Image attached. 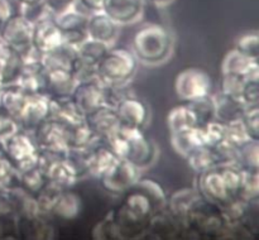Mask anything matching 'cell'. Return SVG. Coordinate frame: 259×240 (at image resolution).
I'll return each instance as SVG.
<instances>
[{
    "label": "cell",
    "instance_id": "1",
    "mask_svg": "<svg viewBox=\"0 0 259 240\" xmlns=\"http://www.w3.org/2000/svg\"><path fill=\"white\" fill-rule=\"evenodd\" d=\"M105 141L119 158L126 159L138 169H146L156 163L158 147L143 129L120 125Z\"/></svg>",
    "mask_w": 259,
    "mask_h": 240
},
{
    "label": "cell",
    "instance_id": "2",
    "mask_svg": "<svg viewBox=\"0 0 259 240\" xmlns=\"http://www.w3.org/2000/svg\"><path fill=\"white\" fill-rule=\"evenodd\" d=\"M172 50V33L161 24L143 25L132 39V52L143 65L156 66L166 62L171 57Z\"/></svg>",
    "mask_w": 259,
    "mask_h": 240
},
{
    "label": "cell",
    "instance_id": "3",
    "mask_svg": "<svg viewBox=\"0 0 259 240\" xmlns=\"http://www.w3.org/2000/svg\"><path fill=\"white\" fill-rule=\"evenodd\" d=\"M139 62L131 50L111 48L96 65V78L111 87L126 86L136 76Z\"/></svg>",
    "mask_w": 259,
    "mask_h": 240
},
{
    "label": "cell",
    "instance_id": "4",
    "mask_svg": "<svg viewBox=\"0 0 259 240\" xmlns=\"http://www.w3.org/2000/svg\"><path fill=\"white\" fill-rule=\"evenodd\" d=\"M2 141L5 156L18 172L29 169L39 163L40 151L30 131L19 128Z\"/></svg>",
    "mask_w": 259,
    "mask_h": 240
},
{
    "label": "cell",
    "instance_id": "5",
    "mask_svg": "<svg viewBox=\"0 0 259 240\" xmlns=\"http://www.w3.org/2000/svg\"><path fill=\"white\" fill-rule=\"evenodd\" d=\"M175 92L184 103L211 95L212 78L200 67H187L180 71L175 78Z\"/></svg>",
    "mask_w": 259,
    "mask_h": 240
},
{
    "label": "cell",
    "instance_id": "6",
    "mask_svg": "<svg viewBox=\"0 0 259 240\" xmlns=\"http://www.w3.org/2000/svg\"><path fill=\"white\" fill-rule=\"evenodd\" d=\"M33 25L34 23L18 10L0 23V40L23 55L32 47Z\"/></svg>",
    "mask_w": 259,
    "mask_h": 240
},
{
    "label": "cell",
    "instance_id": "7",
    "mask_svg": "<svg viewBox=\"0 0 259 240\" xmlns=\"http://www.w3.org/2000/svg\"><path fill=\"white\" fill-rule=\"evenodd\" d=\"M139 172L141 169L137 168L131 162L119 158V161L108 172L99 177L98 181L104 191L114 196H120L132 188L141 178Z\"/></svg>",
    "mask_w": 259,
    "mask_h": 240
},
{
    "label": "cell",
    "instance_id": "8",
    "mask_svg": "<svg viewBox=\"0 0 259 240\" xmlns=\"http://www.w3.org/2000/svg\"><path fill=\"white\" fill-rule=\"evenodd\" d=\"M40 152L56 156H67L70 152L67 139V126L53 119H47L33 131Z\"/></svg>",
    "mask_w": 259,
    "mask_h": 240
},
{
    "label": "cell",
    "instance_id": "9",
    "mask_svg": "<svg viewBox=\"0 0 259 240\" xmlns=\"http://www.w3.org/2000/svg\"><path fill=\"white\" fill-rule=\"evenodd\" d=\"M71 99L83 116L89 115L106 104L105 86L98 78L78 81L71 93Z\"/></svg>",
    "mask_w": 259,
    "mask_h": 240
},
{
    "label": "cell",
    "instance_id": "10",
    "mask_svg": "<svg viewBox=\"0 0 259 240\" xmlns=\"http://www.w3.org/2000/svg\"><path fill=\"white\" fill-rule=\"evenodd\" d=\"M121 125L143 129L151 119V109L148 104L134 95H124L114 106Z\"/></svg>",
    "mask_w": 259,
    "mask_h": 240
},
{
    "label": "cell",
    "instance_id": "11",
    "mask_svg": "<svg viewBox=\"0 0 259 240\" xmlns=\"http://www.w3.org/2000/svg\"><path fill=\"white\" fill-rule=\"evenodd\" d=\"M50 95L45 92L28 93L24 106L17 119L20 129L33 133L38 125L50 119Z\"/></svg>",
    "mask_w": 259,
    "mask_h": 240
},
{
    "label": "cell",
    "instance_id": "12",
    "mask_svg": "<svg viewBox=\"0 0 259 240\" xmlns=\"http://www.w3.org/2000/svg\"><path fill=\"white\" fill-rule=\"evenodd\" d=\"M63 43V34L52 15H46L35 20L33 25L32 47L39 55H48L57 50Z\"/></svg>",
    "mask_w": 259,
    "mask_h": 240
},
{
    "label": "cell",
    "instance_id": "13",
    "mask_svg": "<svg viewBox=\"0 0 259 240\" xmlns=\"http://www.w3.org/2000/svg\"><path fill=\"white\" fill-rule=\"evenodd\" d=\"M89 13L78 10L77 8L67 10L60 15L53 17L56 24L63 34V40L67 44L78 47L88 37L86 27H88Z\"/></svg>",
    "mask_w": 259,
    "mask_h": 240
},
{
    "label": "cell",
    "instance_id": "14",
    "mask_svg": "<svg viewBox=\"0 0 259 240\" xmlns=\"http://www.w3.org/2000/svg\"><path fill=\"white\" fill-rule=\"evenodd\" d=\"M196 176V189L204 200L222 207L232 199L218 167L197 173Z\"/></svg>",
    "mask_w": 259,
    "mask_h": 240
},
{
    "label": "cell",
    "instance_id": "15",
    "mask_svg": "<svg viewBox=\"0 0 259 240\" xmlns=\"http://www.w3.org/2000/svg\"><path fill=\"white\" fill-rule=\"evenodd\" d=\"M82 159L88 176L99 178L119 161V157L105 141L99 140L90 149L82 152Z\"/></svg>",
    "mask_w": 259,
    "mask_h": 240
},
{
    "label": "cell",
    "instance_id": "16",
    "mask_svg": "<svg viewBox=\"0 0 259 240\" xmlns=\"http://www.w3.org/2000/svg\"><path fill=\"white\" fill-rule=\"evenodd\" d=\"M144 0H104L101 12L116 24L126 25L138 22L143 15Z\"/></svg>",
    "mask_w": 259,
    "mask_h": 240
},
{
    "label": "cell",
    "instance_id": "17",
    "mask_svg": "<svg viewBox=\"0 0 259 240\" xmlns=\"http://www.w3.org/2000/svg\"><path fill=\"white\" fill-rule=\"evenodd\" d=\"M15 83L28 93H47V70L42 60L24 61Z\"/></svg>",
    "mask_w": 259,
    "mask_h": 240
},
{
    "label": "cell",
    "instance_id": "18",
    "mask_svg": "<svg viewBox=\"0 0 259 240\" xmlns=\"http://www.w3.org/2000/svg\"><path fill=\"white\" fill-rule=\"evenodd\" d=\"M85 123L90 126L91 130L101 140H106L121 125L115 113V109L109 105L101 106V108L96 109L95 111L86 115Z\"/></svg>",
    "mask_w": 259,
    "mask_h": 240
},
{
    "label": "cell",
    "instance_id": "19",
    "mask_svg": "<svg viewBox=\"0 0 259 240\" xmlns=\"http://www.w3.org/2000/svg\"><path fill=\"white\" fill-rule=\"evenodd\" d=\"M119 27L120 25L116 24L104 12L89 13L86 32L91 39L100 40L111 45L118 38Z\"/></svg>",
    "mask_w": 259,
    "mask_h": 240
},
{
    "label": "cell",
    "instance_id": "20",
    "mask_svg": "<svg viewBox=\"0 0 259 240\" xmlns=\"http://www.w3.org/2000/svg\"><path fill=\"white\" fill-rule=\"evenodd\" d=\"M120 205L129 214H132L134 217L146 222V224H149V220L157 212L151 199L136 186L124 192Z\"/></svg>",
    "mask_w": 259,
    "mask_h": 240
},
{
    "label": "cell",
    "instance_id": "21",
    "mask_svg": "<svg viewBox=\"0 0 259 240\" xmlns=\"http://www.w3.org/2000/svg\"><path fill=\"white\" fill-rule=\"evenodd\" d=\"M201 199L196 187H184L167 195L166 210L176 219L185 221L187 214Z\"/></svg>",
    "mask_w": 259,
    "mask_h": 240
},
{
    "label": "cell",
    "instance_id": "22",
    "mask_svg": "<svg viewBox=\"0 0 259 240\" xmlns=\"http://www.w3.org/2000/svg\"><path fill=\"white\" fill-rule=\"evenodd\" d=\"M50 118L66 126H73L85 121L71 96H50Z\"/></svg>",
    "mask_w": 259,
    "mask_h": 240
},
{
    "label": "cell",
    "instance_id": "23",
    "mask_svg": "<svg viewBox=\"0 0 259 240\" xmlns=\"http://www.w3.org/2000/svg\"><path fill=\"white\" fill-rule=\"evenodd\" d=\"M55 235V226L47 216L18 217V237L53 239Z\"/></svg>",
    "mask_w": 259,
    "mask_h": 240
},
{
    "label": "cell",
    "instance_id": "24",
    "mask_svg": "<svg viewBox=\"0 0 259 240\" xmlns=\"http://www.w3.org/2000/svg\"><path fill=\"white\" fill-rule=\"evenodd\" d=\"M82 211V199L72 188H62L56 199L51 216L61 220H73Z\"/></svg>",
    "mask_w": 259,
    "mask_h": 240
},
{
    "label": "cell",
    "instance_id": "25",
    "mask_svg": "<svg viewBox=\"0 0 259 240\" xmlns=\"http://www.w3.org/2000/svg\"><path fill=\"white\" fill-rule=\"evenodd\" d=\"M47 70V95L50 96H71L77 78L72 71L67 68L52 67Z\"/></svg>",
    "mask_w": 259,
    "mask_h": 240
},
{
    "label": "cell",
    "instance_id": "26",
    "mask_svg": "<svg viewBox=\"0 0 259 240\" xmlns=\"http://www.w3.org/2000/svg\"><path fill=\"white\" fill-rule=\"evenodd\" d=\"M24 60L19 51L0 40V80L5 85L17 81Z\"/></svg>",
    "mask_w": 259,
    "mask_h": 240
},
{
    "label": "cell",
    "instance_id": "27",
    "mask_svg": "<svg viewBox=\"0 0 259 240\" xmlns=\"http://www.w3.org/2000/svg\"><path fill=\"white\" fill-rule=\"evenodd\" d=\"M171 144L174 151L181 157H186V154L192 148H196L200 146H207L205 133L202 125L192 126L186 130L177 131V133H169Z\"/></svg>",
    "mask_w": 259,
    "mask_h": 240
},
{
    "label": "cell",
    "instance_id": "28",
    "mask_svg": "<svg viewBox=\"0 0 259 240\" xmlns=\"http://www.w3.org/2000/svg\"><path fill=\"white\" fill-rule=\"evenodd\" d=\"M212 98H214L215 103V119L217 120L224 124L240 120L247 105L239 98L223 95L220 92Z\"/></svg>",
    "mask_w": 259,
    "mask_h": 240
},
{
    "label": "cell",
    "instance_id": "29",
    "mask_svg": "<svg viewBox=\"0 0 259 240\" xmlns=\"http://www.w3.org/2000/svg\"><path fill=\"white\" fill-rule=\"evenodd\" d=\"M27 91L23 90L18 83H8L3 87L0 93V108L17 121L27 100Z\"/></svg>",
    "mask_w": 259,
    "mask_h": 240
},
{
    "label": "cell",
    "instance_id": "30",
    "mask_svg": "<svg viewBox=\"0 0 259 240\" xmlns=\"http://www.w3.org/2000/svg\"><path fill=\"white\" fill-rule=\"evenodd\" d=\"M185 159L187 162V166L196 174L207 171V169L215 168L220 164L214 147L210 146H200L192 148L186 154Z\"/></svg>",
    "mask_w": 259,
    "mask_h": 240
},
{
    "label": "cell",
    "instance_id": "31",
    "mask_svg": "<svg viewBox=\"0 0 259 240\" xmlns=\"http://www.w3.org/2000/svg\"><path fill=\"white\" fill-rule=\"evenodd\" d=\"M199 125L197 118L195 115L194 110L189 103L180 104L175 106L168 111L167 115V126H168L169 133H177V131L186 130L192 126Z\"/></svg>",
    "mask_w": 259,
    "mask_h": 240
},
{
    "label": "cell",
    "instance_id": "32",
    "mask_svg": "<svg viewBox=\"0 0 259 240\" xmlns=\"http://www.w3.org/2000/svg\"><path fill=\"white\" fill-rule=\"evenodd\" d=\"M67 139L70 151L75 152H86L94 144L101 140L95 135V133L91 130L90 126L85 121L77 124V125L67 126Z\"/></svg>",
    "mask_w": 259,
    "mask_h": 240
},
{
    "label": "cell",
    "instance_id": "33",
    "mask_svg": "<svg viewBox=\"0 0 259 240\" xmlns=\"http://www.w3.org/2000/svg\"><path fill=\"white\" fill-rule=\"evenodd\" d=\"M255 63H258V60H252L233 48V50L228 51L223 58L222 73H234V75H240L245 77Z\"/></svg>",
    "mask_w": 259,
    "mask_h": 240
},
{
    "label": "cell",
    "instance_id": "34",
    "mask_svg": "<svg viewBox=\"0 0 259 240\" xmlns=\"http://www.w3.org/2000/svg\"><path fill=\"white\" fill-rule=\"evenodd\" d=\"M50 183L45 171L39 163L29 169L19 172V186L28 194L37 196L46 186Z\"/></svg>",
    "mask_w": 259,
    "mask_h": 240
},
{
    "label": "cell",
    "instance_id": "35",
    "mask_svg": "<svg viewBox=\"0 0 259 240\" xmlns=\"http://www.w3.org/2000/svg\"><path fill=\"white\" fill-rule=\"evenodd\" d=\"M110 50V44L100 42V40L86 38L82 43L77 47L78 58L86 65H90L96 67L101 58L106 55V52Z\"/></svg>",
    "mask_w": 259,
    "mask_h": 240
},
{
    "label": "cell",
    "instance_id": "36",
    "mask_svg": "<svg viewBox=\"0 0 259 240\" xmlns=\"http://www.w3.org/2000/svg\"><path fill=\"white\" fill-rule=\"evenodd\" d=\"M134 186L142 189L151 199L157 212L166 209L167 194L158 181L153 178H139Z\"/></svg>",
    "mask_w": 259,
    "mask_h": 240
},
{
    "label": "cell",
    "instance_id": "37",
    "mask_svg": "<svg viewBox=\"0 0 259 240\" xmlns=\"http://www.w3.org/2000/svg\"><path fill=\"white\" fill-rule=\"evenodd\" d=\"M235 197H239L252 206H257L259 201V172L244 171L242 184Z\"/></svg>",
    "mask_w": 259,
    "mask_h": 240
},
{
    "label": "cell",
    "instance_id": "38",
    "mask_svg": "<svg viewBox=\"0 0 259 240\" xmlns=\"http://www.w3.org/2000/svg\"><path fill=\"white\" fill-rule=\"evenodd\" d=\"M238 166L244 171L259 172V140H249L238 148Z\"/></svg>",
    "mask_w": 259,
    "mask_h": 240
},
{
    "label": "cell",
    "instance_id": "39",
    "mask_svg": "<svg viewBox=\"0 0 259 240\" xmlns=\"http://www.w3.org/2000/svg\"><path fill=\"white\" fill-rule=\"evenodd\" d=\"M218 168H219L223 181H224L229 194L232 195V197H235L239 191L240 184H242L244 171L235 163L220 164V166H218Z\"/></svg>",
    "mask_w": 259,
    "mask_h": 240
},
{
    "label": "cell",
    "instance_id": "40",
    "mask_svg": "<svg viewBox=\"0 0 259 240\" xmlns=\"http://www.w3.org/2000/svg\"><path fill=\"white\" fill-rule=\"evenodd\" d=\"M189 105L194 110L199 125H205L215 119V103L211 95L189 101Z\"/></svg>",
    "mask_w": 259,
    "mask_h": 240
},
{
    "label": "cell",
    "instance_id": "41",
    "mask_svg": "<svg viewBox=\"0 0 259 240\" xmlns=\"http://www.w3.org/2000/svg\"><path fill=\"white\" fill-rule=\"evenodd\" d=\"M19 186V172L5 154L0 156V191Z\"/></svg>",
    "mask_w": 259,
    "mask_h": 240
},
{
    "label": "cell",
    "instance_id": "42",
    "mask_svg": "<svg viewBox=\"0 0 259 240\" xmlns=\"http://www.w3.org/2000/svg\"><path fill=\"white\" fill-rule=\"evenodd\" d=\"M235 50L245 55L252 60L259 58V34L257 30L244 33L237 39L234 45Z\"/></svg>",
    "mask_w": 259,
    "mask_h": 240
},
{
    "label": "cell",
    "instance_id": "43",
    "mask_svg": "<svg viewBox=\"0 0 259 240\" xmlns=\"http://www.w3.org/2000/svg\"><path fill=\"white\" fill-rule=\"evenodd\" d=\"M245 85V78L234 73H222L220 81V93L233 98H239Z\"/></svg>",
    "mask_w": 259,
    "mask_h": 240
},
{
    "label": "cell",
    "instance_id": "44",
    "mask_svg": "<svg viewBox=\"0 0 259 240\" xmlns=\"http://www.w3.org/2000/svg\"><path fill=\"white\" fill-rule=\"evenodd\" d=\"M243 125L253 140H259V105H247L242 118Z\"/></svg>",
    "mask_w": 259,
    "mask_h": 240
},
{
    "label": "cell",
    "instance_id": "45",
    "mask_svg": "<svg viewBox=\"0 0 259 240\" xmlns=\"http://www.w3.org/2000/svg\"><path fill=\"white\" fill-rule=\"evenodd\" d=\"M225 140L239 148L240 146L245 144L247 141L253 140V139H250L248 135L242 120H235L225 124Z\"/></svg>",
    "mask_w": 259,
    "mask_h": 240
},
{
    "label": "cell",
    "instance_id": "46",
    "mask_svg": "<svg viewBox=\"0 0 259 240\" xmlns=\"http://www.w3.org/2000/svg\"><path fill=\"white\" fill-rule=\"evenodd\" d=\"M18 237V216L12 211L0 212V239Z\"/></svg>",
    "mask_w": 259,
    "mask_h": 240
},
{
    "label": "cell",
    "instance_id": "47",
    "mask_svg": "<svg viewBox=\"0 0 259 240\" xmlns=\"http://www.w3.org/2000/svg\"><path fill=\"white\" fill-rule=\"evenodd\" d=\"M202 128H204L207 146L215 147L225 139V124L217 119L202 125Z\"/></svg>",
    "mask_w": 259,
    "mask_h": 240
},
{
    "label": "cell",
    "instance_id": "48",
    "mask_svg": "<svg viewBox=\"0 0 259 240\" xmlns=\"http://www.w3.org/2000/svg\"><path fill=\"white\" fill-rule=\"evenodd\" d=\"M93 236L95 239H118L115 222H114L111 214H109L105 219L99 221L94 226Z\"/></svg>",
    "mask_w": 259,
    "mask_h": 240
},
{
    "label": "cell",
    "instance_id": "49",
    "mask_svg": "<svg viewBox=\"0 0 259 240\" xmlns=\"http://www.w3.org/2000/svg\"><path fill=\"white\" fill-rule=\"evenodd\" d=\"M214 149L217 152V156L219 158L220 164H238V147H235L234 144L229 143V141L224 139L222 143L215 146Z\"/></svg>",
    "mask_w": 259,
    "mask_h": 240
},
{
    "label": "cell",
    "instance_id": "50",
    "mask_svg": "<svg viewBox=\"0 0 259 240\" xmlns=\"http://www.w3.org/2000/svg\"><path fill=\"white\" fill-rule=\"evenodd\" d=\"M42 4L52 17H56L75 8L77 0H42Z\"/></svg>",
    "mask_w": 259,
    "mask_h": 240
},
{
    "label": "cell",
    "instance_id": "51",
    "mask_svg": "<svg viewBox=\"0 0 259 240\" xmlns=\"http://www.w3.org/2000/svg\"><path fill=\"white\" fill-rule=\"evenodd\" d=\"M240 100L245 105H259V81L245 80L244 88L240 95Z\"/></svg>",
    "mask_w": 259,
    "mask_h": 240
},
{
    "label": "cell",
    "instance_id": "52",
    "mask_svg": "<svg viewBox=\"0 0 259 240\" xmlns=\"http://www.w3.org/2000/svg\"><path fill=\"white\" fill-rule=\"evenodd\" d=\"M17 129H19L17 121L8 115L2 108H0V140L9 136L10 134L14 133Z\"/></svg>",
    "mask_w": 259,
    "mask_h": 240
},
{
    "label": "cell",
    "instance_id": "53",
    "mask_svg": "<svg viewBox=\"0 0 259 240\" xmlns=\"http://www.w3.org/2000/svg\"><path fill=\"white\" fill-rule=\"evenodd\" d=\"M18 7L19 5L15 3V0H0V23L7 19L13 13L20 10L18 9Z\"/></svg>",
    "mask_w": 259,
    "mask_h": 240
},
{
    "label": "cell",
    "instance_id": "54",
    "mask_svg": "<svg viewBox=\"0 0 259 240\" xmlns=\"http://www.w3.org/2000/svg\"><path fill=\"white\" fill-rule=\"evenodd\" d=\"M77 4H80L86 12L95 13V12H101L104 0H77Z\"/></svg>",
    "mask_w": 259,
    "mask_h": 240
},
{
    "label": "cell",
    "instance_id": "55",
    "mask_svg": "<svg viewBox=\"0 0 259 240\" xmlns=\"http://www.w3.org/2000/svg\"><path fill=\"white\" fill-rule=\"evenodd\" d=\"M18 5L20 8L23 7H34V5H38L42 3V0H15Z\"/></svg>",
    "mask_w": 259,
    "mask_h": 240
},
{
    "label": "cell",
    "instance_id": "56",
    "mask_svg": "<svg viewBox=\"0 0 259 240\" xmlns=\"http://www.w3.org/2000/svg\"><path fill=\"white\" fill-rule=\"evenodd\" d=\"M144 2H148V3H151V4L157 5V7H163V5L171 4L174 0H144Z\"/></svg>",
    "mask_w": 259,
    "mask_h": 240
},
{
    "label": "cell",
    "instance_id": "57",
    "mask_svg": "<svg viewBox=\"0 0 259 240\" xmlns=\"http://www.w3.org/2000/svg\"><path fill=\"white\" fill-rule=\"evenodd\" d=\"M4 210H5L4 200H3V195H2V192H0V212L4 211Z\"/></svg>",
    "mask_w": 259,
    "mask_h": 240
},
{
    "label": "cell",
    "instance_id": "58",
    "mask_svg": "<svg viewBox=\"0 0 259 240\" xmlns=\"http://www.w3.org/2000/svg\"><path fill=\"white\" fill-rule=\"evenodd\" d=\"M3 154H5V152H4V147H3V141L0 140V156H3Z\"/></svg>",
    "mask_w": 259,
    "mask_h": 240
},
{
    "label": "cell",
    "instance_id": "59",
    "mask_svg": "<svg viewBox=\"0 0 259 240\" xmlns=\"http://www.w3.org/2000/svg\"><path fill=\"white\" fill-rule=\"evenodd\" d=\"M4 86H5V83L3 82L2 80H0V93H2V90H3V87H4Z\"/></svg>",
    "mask_w": 259,
    "mask_h": 240
}]
</instances>
